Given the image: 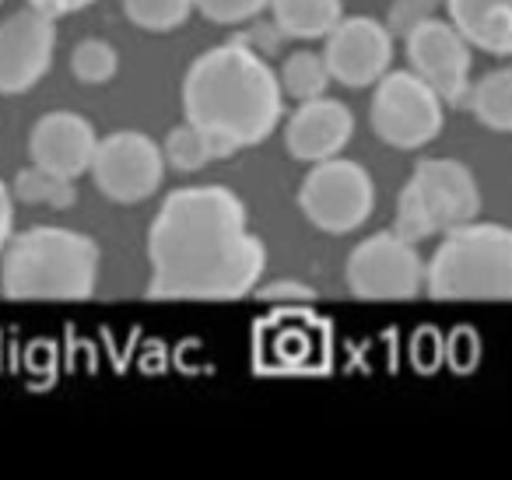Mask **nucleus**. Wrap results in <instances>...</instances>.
Wrapping results in <instances>:
<instances>
[{
    "label": "nucleus",
    "instance_id": "nucleus-19",
    "mask_svg": "<svg viewBox=\"0 0 512 480\" xmlns=\"http://www.w3.org/2000/svg\"><path fill=\"white\" fill-rule=\"evenodd\" d=\"M278 81H281V88H285L288 99L306 102V99L327 95V88L334 78H330V67H327V60H323V53L295 50V53H288L285 64H281Z\"/></svg>",
    "mask_w": 512,
    "mask_h": 480
},
{
    "label": "nucleus",
    "instance_id": "nucleus-10",
    "mask_svg": "<svg viewBox=\"0 0 512 480\" xmlns=\"http://www.w3.org/2000/svg\"><path fill=\"white\" fill-rule=\"evenodd\" d=\"M407 64L421 81L442 95L446 106H467L470 95V67H474V46L460 36L453 22L442 18H421L404 36Z\"/></svg>",
    "mask_w": 512,
    "mask_h": 480
},
{
    "label": "nucleus",
    "instance_id": "nucleus-7",
    "mask_svg": "<svg viewBox=\"0 0 512 480\" xmlns=\"http://www.w3.org/2000/svg\"><path fill=\"white\" fill-rule=\"evenodd\" d=\"M299 211L327 235H351L376 211V183L369 169L337 155L316 162L299 186Z\"/></svg>",
    "mask_w": 512,
    "mask_h": 480
},
{
    "label": "nucleus",
    "instance_id": "nucleus-15",
    "mask_svg": "<svg viewBox=\"0 0 512 480\" xmlns=\"http://www.w3.org/2000/svg\"><path fill=\"white\" fill-rule=\"evenodd\" d=\"M446 11L474 50L512 57V0H446Z\"/></svg>",
    "mask_w": 512,
    "mask_h": 480
},
{
    "label": "nucleus",
    "instance_id": "nucleus-24",
    "mask_svg": "<svg viewBox=\"0 0 512 480\" xmlns=\"http://www.w3.org/2000/svg\"><path fill=\"white\" fill-rule=\"evenodd\" d=\"M253 295L267 305H285V309H302V305L316 302V288L299 281V277H281V281H271V284H256Z\"/></svg>",
    "mask_w": 512,
    "mask_h": 480
},
{
    "label": "nucleus",
    "instance_id": "nucleus-14",
    "mask_svg": "<svg viewBox=\"0 0 512 480\" xmlns=\"http://www.w3.org/2000/svg\"><path fill=\"white\" fill-rule=\"evenodd\" d=\"M355 137V113L341 99H306L285 120V151L295 162H327L344 155Z\"/></svg>",
    "mask_w": 512,
    "mask_h": 480
},
{
    "label": "nucleus",
    "instance_id": "nucleus-1",
    "mask_svg": "<svg viewBox=\"0 0 512 480\" xmlns=\"http://www.w3.org/2000/svg\"><path fill=\"white\" fill-rule=\"evenodd\" d=\"M151 302H239L267 270L264 239L249 228L242 197L228 186H179L148 228Z\"/></svg>",
    "mask_w": 512,
    "mask_h": 480
},
{
    "label": "nucleus",
    "instance_id": "nucleus-3",
    "mask_svg": "<svg viewBox=\"0 0 512 480\" xmlns=\"http://www.w3.org/2000/svg\"><path fill=\"white\" fill-rule=\"evenodd\" d=\"M102 249L60 225L15 232L0 253V295L11 302H85L95 295Z\"/></svg>",
    "mask_w": 512,
    "mask_h": 480
},
{
    "label": "nucleus",
    "instance_id": "nucleus-28",
    "mask_svg": "<svg viewBox=\"0 0 512 480\" xmlns=\"http://www.w3.org/2000/svg\"><path fill=\"white\" fill-rule=\"evenodd\" d=\"M25 4L46 11V15H53V18H67V15H78V11L92 8L99 0H25Z\"/></svg>",
    "mask_w": 512,
    "mask_h": 480
},
{
    "label": "nucleus",
    "instance_id": "nucleus-17",
    "mask_svg": "<svg viewBox=\"0 0 512 480\" xmlns=\"http://www.w3.org/2000/svg\"><path fill=\"white\" fill-rule=\"evenodd\" d=\"M467 109L484 130L512 134V67H495L470 85Z\"/></svg>",
    "mask_w": 512,
    "mask_h": 480
},
{
    "label": "nucleus",
    "instance_id": "nucleus-11",
    "mask_svg": "<svg viewBox=\"0 0 512 480\" xmlns=\"http://www.w3.org/2000/svg\"><path fill=\"white\" fill-rule=\"evenodd\" d=\"M57 18L25 4L0 22V95H25L50 74Z\"/></svg>",
    "mask_w": 512,
    "mask_h": 480
},
{
    "label": "nucleus",
    "instance_id": "nucleus-2",
    "mask_svg": "<svg viewBox=\"0 0 512 480\" xmlns=\"http://www.w3.org/2000/svg\"><path fill=\"white\" fill-rule=\"evenodd\" d=\"M186 123L204 130L221 158L271 141L285 120V88L267 57L228 43L204 50L183 74Z\"/></svg>",
    "mask_w": 512,
    "mask_h": 480
},
{
    "label": "nucleus",
    "instance_id": "nucleus-12",
    "mask_svg": "<svg viewBox=\"0 0 512 480\" xmlns=\"http://www.w3.org/2000/svg\"><path fill=\"white\" fill-rule=\"evenodd\" d=\"M323 60L344 88H372L393 64V32L369 15H351L330 29Z\"/></svg>",
    "mask_w": 512,
    "mask_h": 480
},
{
    "label": "nucleus",
    "instance_id": "nucleus-20",
    "mask_svg": "<svg viewBox=\"0 0 512 480\" xmlns=\"http://www.w3.org/2000/svg\"><path fill=\"white\" fill-rule=\"evenodd\" d=\"M162 155H165V165H169L172 172H183V176L200 172L204 165H211V162H218V158H221L218 148L211 144V137H207L204 130L193 127V123L172 127L169 134H165Z\"/></svg>",
    "mask_w": 512,
    "mask_h": 480
},
{
    "label": "nucleus",
    "instance_id": "nucleus-22",
    "mask_svg": "<svg viewBox=\"0 0 512 480\" xmlns=\"http://www.w3.org/2000/svg\"><path fill=\"white\" fill-rule=\"evenodd\" d=\"M71 74L81 85H109L120 74V53L106 39H81L71 53Z\"/></svg>",
    "mask_w": 512,
    "mask_h": 480
},
{
    "label": "nucleus",
    "instance_id": "nucleus-6",
    "mask_svg": "<svg viewBox=\"0 0 512 480\" xmlns=\"http://www.w3.org/2000/svg\"><path fill=\"white\" fill-rule=\"evenodd\" d=\"M442 123H446V102L411 67L407 71H386L372 85L369 127L386 148H425L442 134Z\"/></svg>",
    "mask_w": 512,
    "mask_h": 480
},
{
    "label": "nucleus",
    "instance_id": "nucleus-9",
    "mask_svg": "<svg viewBox=\"0 0 512 480\" xmlns=\"http://www.w3.org/2000/svg\"><path fill=\"white\" fill-rule=\"evenodd\" d=\"M165 169L169 165H165L162 144L141 130H116L109 137H99L88 176L109 204L130 207L144 204L162 190Z\"/></svg>",
    "mask_w": 512,
    "mask_h": 480
},
{
    "label": "nucleus",
    "instance_id": "nucleus-23",
    "mask_svg": "<svg viewBox=\"0 0 512 480\" xmlns=\"http://www.w3.org/2000/svg\"><path fill=\"white\" fill-rule=\"evenodd\" d=\"M271 0H193V11L207 18L214 25H246L253 18H260V11L267 8Z\"/></svg>",
    "mask_w": 512,
    "mask_h": 480
},
{
    "label": "nucleus",
    "instance_id": "nucleus-26",
    "mask_svg": "<svg viewBox=\"0 0 512 480\" xmlns=\"http://www.w3.org/2000/svg\"><path fill=\"white\" fill-rule=\"evenodd\" d=\"M249 29L246 32H235V43L249 46L253 53H260V57H274L281 46V39H285V32L278 29L274 22H260V18H253V22H246Z\"/></svg>",
    "mask_w": 512,
    "mask_h": 480
},
{
    "label": "nucleus",
    "instance_id": "nucleus-16",
    "mask_svg": "<svg viewBox=\"0 0 512 480\" xmlns=\"http://www.w3.org/2000/svg\"><path fill=\"white\" fill-rule=\"evenodd\" d=\"M267 8L285 39H299V43L327 39L330 29L344 18V0H271Z\"/></svg>",
    "mask_w": 512,
    "mask_h": 480
},
{
    "label": "nucleus",
    "instance_id": "nucleus-5",
    "mask_svg": "<svg viewBox=\"0 0 512 480\" xmlns=\"http://www.w3.org/2000/svg\"><path fill=\"white\" fill-rule=\"evenodd\" d=\"M481 214V186L456 158H425L397 197V228L404 239L425 242L467 225Z\"/></svg>",
    "mask_w": 512,
    "mask_h": 480
},
{
    "label": "nucleus",
    "instance_id": "nucleus-25",
    "mask_svg": "<svg viewBox=\"0 0 512 480\" xmlns=\"http://www.w3.org/2000/svg\"><path fill=\"white\" fill-rule=\"evenodd\" d=\"M439 8H446V0H393L386 25H390L393 36H407L411 25H418L421 18H432Z\"/></svg>",
    "mask_w": 512,
    "mask_h": 480
},
{
    "label": "nucleus",
    "instance_id": "nucleus-18",
    "mask_svg": "<svg viewBox=\"0 0 512 480\" xmlns=\"http://www.w3.org/2000/svg\"><path fill=\"white\" fill-rule=\"evenodd\" d=\"M78 179L57 176L50 169H39V165H29V169H18L15 183H11V193L15 200L29 207H50V211H67V207L78 204Z\"/></svg>",
    "mask_w": 512,
    "mask_h": 480
},
{
    "label": "nucleus",
    "instance_id": "nucleus-27",
    "mask_svg": "<svg viewBox=\"0 0 512 480\" xmlns=\"http://www.w3.org/2000/svg\"><path fill=\"white\" fill-rule=\"evenodd\" d=\"M11 235H15V193L0 179V253H4Z\"/></svg>",
    "mask_w": 512,
    "mask_h": 480
},
{
    "label": "nucleus",
    "instance_id": "nucleus-13",
    "mask_svg": "<svg viewBox=\"0 0 512 480\" xmlns=\"http://www.w3.org/2000/svg\"><path fill=\"white\" fill-rule=\"evenodd\" d=\"M99 134L92 120L74 109H53L43 113L29 130V158L39 169H50L57 176L81 179L92 169Z\"/></svg>",
    "mask_w": 512,
    "mask_h": 480
},
{
    "label": "nucleus",
    "instance_id": "nucleus-21",
    "mask_svg": "<svg viewBox=\"0 0 512 480\" xmlns=\"http://www.w3.org/2000/svg\"><path fill=\"white\" fill-rule=\"evenodd\" d=\"M123 15L141 32H176L190 22L193 0H123Z\"/></svg>",
    "mask_w": 512,
    "mask_h": 480
},
{
    "label": "nucleus",
    "instance_id": "nucleus-8",
    "mask_svg": "<svg viewBox=\"0 0 512 480\" xmlns=\"http://www.w3.org/2000/svg\"><path fill=\"white\" fill-rule=\"evenodd\" d=\"M344 284L362 302H411L425 291V260L418 242L397 228L372 232L344 260Z\"/></svg>",
    "mask_w": 512,
    "mask_h": 480
},
{
    "label": "nucleus",
    "instance_id": "nucleus-4",
    "mask_svg": "<svg viewBox=\"0 0 512 480\" xmlns=\"http://www.w3.org/2000/svg\"><path fill=\"white\" fill-rule=\"evenodd\" d=\"M425 295L435 302H512V228L474 218L442 235L425 263Z\"/></svg>",
    "mask_w": 512,
    "mask_h": 480
},
{
    "label": "nucleus",
    "instance_id": "nucleus-29",
    "mask_svg": "<svg viewBox=\"0 0 512 480\" xmlns=\"http://www.w3.org/2000/svg\"><path fill=\"white\" fill-rule=\"evenodd\" d=\"M0 4H4V0H0Z\"/></svg>",
    "mask_w": 512,
    "mask_h": 480
}]
</instances>
